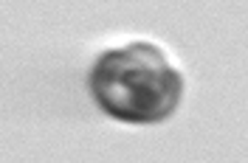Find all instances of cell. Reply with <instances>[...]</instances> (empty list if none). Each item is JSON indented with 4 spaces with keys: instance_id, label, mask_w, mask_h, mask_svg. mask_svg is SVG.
<instances>
[{
    "instance_id": "6da1fadb",
    "label": "cell",
    "mask_w": 248,
    "mask_h": 163,
    "mask_svg": "<svg viewBox=\"0 0 248 163\" xmlns=\"http://www.w3.org/2000/svg\"><path fill=\"white\" fill-rule=\"evenodd\" d=\"M91 93L119 121L150 124L172 116L181 102V74L150 43H130L102 54L93 65Z\"/></svg>"
}]
</instances>
